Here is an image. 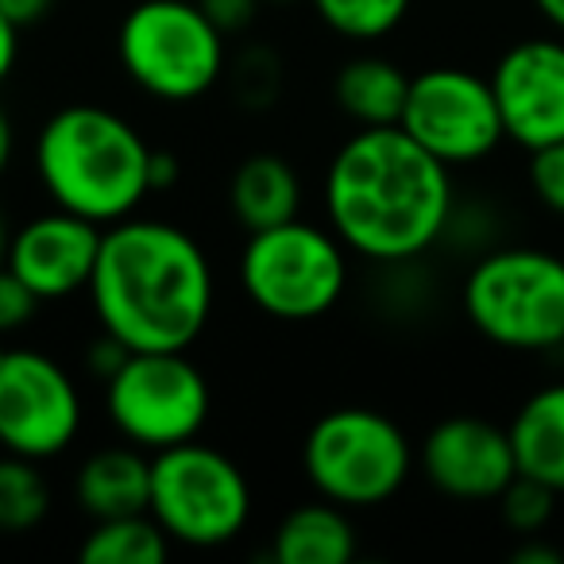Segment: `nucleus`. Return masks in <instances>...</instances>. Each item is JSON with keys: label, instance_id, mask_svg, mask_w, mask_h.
Wrapping results in <instances>:
<instances>
[{"label": "nucleus", "instance_id": "1", "mask_svg": "<svg viewBox=\"0 0 564 564\" xmlns=\"http://www.w3.org/2000/svg\"><path fill=\"white\" fill-rule=\"evenodd\" d=\"M453 166L399 124L360 128L325 171V217L352 256L406 263L445 236L453 217Z\"/></svg>", "mask_w": 564, "mask_h": 564}, {"label": "nucleus", "instance_id": "2", "mask_svg": "<svg viewBox=\"0 0 564 564\" xmlns=\"http://www.w3.org/2000/svg\"><path fill=\"white\" fill-rule=\"evenodd\" d=\"M217 282L205 248L171 220L124 217L105 228L89 306L132 352H186L205 333Z\"/></svg>", "mask_w": 564, "mask_h": 564}, {"label": "nucleus", "instance_id": "3", "mask_svg": "<svg viewBox=\"0 0 564 564\" xmlns=\"http://www.w3.org/2000/svg\"><path fill=\"white\" fill-rule=\"evenodd\" d=\"M151 143L105 105H66L35 135V174L51 205L117 225L151 194Z\"/></svg>", "mask_w": 564, "mask_h": 564}, {"label": "nucleus", "instance_id": "4", "mask_svg": "<svg viewBox=\"0 0 564 564\" xmlns=\"http://www.w3.org/2000/svg\"><path fill=\"white\" fill-rule=\"evenodd\" d=\"M240 286L251 306L274 322H317L348 291V248L333 228L302 217L248 232Z\"/></svg>", "mask_w": 564, "mask_h": 564}, {"label": "nucleus", "instance_id": "5", "mask_svg": "<svg viewBox=\"0 0 564 564\" xmlns=\"http://www.w3.org/2000/svg\"><path fill=\"white\" fill-rule=\"evenodd\" d=\"M464 314L499 348H556L564 340V259L541 248L487 251L464 279Z\"/></svg>", "mask_w": 564, "mask_h": 564}, {"label": "nucleus", "instance_id": "6", "mask_svg": "<svg viewBox=\"0 0 564 564\" xmlns=\"http://www.w3.org/2000/svg\"><path fill=\"white\" fill-rule=\"evenodd\" d=\"M117 55L148 97L186 105L225 74V35L197 0H140L117 28Z\"/></svg>", "mask_w": 564, "mask_h": 564}, {"label": "nucleus", "instance_id": "7", "mask_svg": "<svg viewBox=\"0 0 564 564\" xmlns=\"http://www.w3.org/2000/svg\"><path fill=\"white\" fill-rule=\"evenodd\" d=\"M302 468L322 499L345 510L391 502L414 471V448L399 422L368 406L322 414L306 433Z\"/></svg>", "mask_w": 564, "mask_h": 564}, {"label": "nucleus", "instance_id": "8", "mask_svg": "<svg viewBox=\"0 0 564 564\" xmlns=\"http://www.w3.org/2000/svg\"><path fill=\"white\" fill-rule=\"evenodd\" d=\"M174 545L217 549L251 522V484L243 468L205 441H182L151 456V507Z\"/></svg>", "mask_w": 564, "mask_h": 564}, {"label": "nucleus", "instance_id": "9", "mask_svg": "<svg viewBox=\"0 0 564 564\" xmlns=\"http://www.w3.org/2000/svg\"><path fill=\"white\" fill-rule=\"evenodd\" d=\"M105 414L128 445L155 456L202 437L213 414L209 379L186 352H128L105 379Z\"/></svg>", "mask_w": 564, "mask_h": 564}, {"label": "nucleus", "instance_id": "10", "mask_svg": "<svg viewBox=\"0 0 564 564\" xmlns=\"http://www.w3.org/2000/svg\"><path fill=\"white\" fill-rule=\"evenodd\" d=\"M82 391L40 348L0 345V453L55 460L82 433Z\"/></svg>", "mask_w": 564, "mask_h": 564}, {"label": "nucleus", "instance_id": "11", "mask_svg": "<svg viewBox=\"0 0 564 564\" xmlns=\"http://www.w3.org/2000/svg\"><path fill=\"white\" fill-rule=\"evenodd\" d=\"M399 128L445 166L479 163L507 140L491 78H479L460 66H433L410 78Z\"/></svg>", "mask_w": 564, "mask_h": 564}, {"label": "nucleus", "instance_id": "12", "mask_svg": "<svg viewBox=\"0 0 564 564\" xmlns=\"http://www.w3.org/2000/svg\"><path fill=\"white\" fill-rule=\"evenodd\" d=\"M491 89L507 140L525 151L564 140V43L522 40L495 63Z\"/></svg>", "mask_w": 564, "mask_h": 564}, {"label": "nucleus", "instance_id": "13", "mask_svg": "<svg viewBox=\"0 0 564 564\" xmlns=\"http://www.w3.org/2000/svg\"><path fill=\"white\" fill-rule=\"evenodd\" d=\"M105 225L78 217L70 209H51L32 217L12 232L9 271L32 286L40 302H66L89 291L97 256H101Z\"/></svg>", "mask_w": 564, "mask_h": 564}, {"label": "nucleus", "instance_id": "14", "mask_svg": "<svg viewBox=\"0 0 564 564\" xmlns=\"http://www.w3.org/2000/svg\"><path fill=\"white\" fill-rule=\"evenodd\" d=\"M417 464L441 495L460 502L499 499L518 476L510 430L468 414L433 425L417 448Z\"/></svg>", "mask_w": 564, "mask_h": 564}, {"label": "nucleus", "instance_id": "15", "mask_svg": "<svg viewBox=\"0 0 564 564\" xmlns=\"http://www.w3.org/2000/svg\"><path fill=\"white\" fill-rule=\"evenodd\" d=\"M74 502L94 522L124 514H148L151 507V453L135 445L97 448L74 476Z\"/></svg>", "mask_w": 564, "mask_h": 564}, {"label": "nucleus", "instance_id": "16", "mask_svg": "<svg viewBox=\"0 0 564 564\" xmlns=\"http://www.w3.org/2000/svg\"><path fill=\"white\" fill-rule=\"evenodd\" d=\"M228 209H232V220L243 232H263V228L302 217L299 171L274 151H256L232 171Z\"/></svg>", "mask_w": 564, "mask_h": 564}, {"label": "nucleus", "instance_id": "17", "mask_svg": "<svg viewBox=\"0 0 564 564\" xmlns=\"http://www.w3.org/2000/svg\"><path fill=\"white\" fill-rule=\"evenodd\" d=\"M518 471L564 495V383H553L522 402L510 422Z\"/></svg>", "mask_w": 564, "mask_h": 564}, {"label": "nucleus", "instance_id": "18", "mask_svg": "<svg viewBox=\"0 0 564 564\" xmlns=\"http://www.w3.org/2000/svg\"><path fill=\"white\" fill-rule=\"evenodd\" d=\"M271 556L279 564H348L356 556V530L345 507L329 499L294 507L274 530Z\"/></svg>", "mask_w": 564, "mask_h": 564}, {"label": "nucleus", "instance_id": "19", "mask_svg": "<svg viewBox=\"0 0 564 564\" xmlns=\"http://www.w3.org/2000/svg\"><path fill=\"white\" fill-rule=\"evenodd\" d=\"M333 97H337V109L360 128L399 124L410 97V74L379 55L348 58L337 70Z\"/></svg>", "mask_w": 564, "mask_h": 564}, {"label": "nucleus", "instance_id": "20", "mask_svg": "<svg viewBox=\"0 0 564 564\" xmlns=\"http://www.w3.org/2000/svg\"><path fill=\"white\" fill-rule=\"evenodd\" d=\"M174 541L151 514L101 518L82 538L78 556L86 564H163Z\"/></svg>", "mask_w": 564, "mask_h": 564}, {"label": "nucleus", "instance_id": "21", "mask_svg": "<svg viewBox=\"0 0 564 564\" xmlns=\"http://www.w3.org/2000/svg\"><path fill=\"white\" fill-rule=\"evenodd\" d=\"M51 484L40 460L0 453V533H28L47 518Z\"/></svg>", "mask_w": 564, "mask_h": 564}, {"label": "nucleus", "instance_id": "22", "mask_svg": "<svg viewBox=\"0 0 564 564\" xmlns=\"http://www.w3.org/2000/svg\"><path fill=\"white\" fill-rule=\"evenodd\" d=\"M329 32L352 43H376L406 20L410 0H310Z\"/></svg>", "mask_w": 564, "mask_h": 564}, {"label": "nucleus", "instance_id": "23", "mask_svg": "<svg viewBox=\"0 0 564 564\" xmlns=\"http://www.w3.org/2000/svg\"><path fill=\"white\" fill-rule=\"evenodd\" d=\"M553 502H556L553 487L538 484V479L522 476V471H518L507 484V491L499 495L502 522L514 533H525V538H538V533L545 530V522L553 518Z\"/></svg>", "mask_w": 564, "mask_h": 564}, {"label": "nucleus", "instance_id": "24", "mask_svg": "<svg viewBox=\"0 0 564 564\" xmlns=\"http://www.w3.org/2000/svg\"><path fill=\"white\" fill-rule=\"evenodd\" d=\"M530 186L545 209L564 217V140L530 151Z\"/></svg>", "mask_w": 564, "mask_h": 564}, {"label": "nucleus", "instance_id": "25", "mask_svg": "<svg viewBox=\"0 0 564 564\" xmlns=\"http://www.w3.org/2000/svg\"><path fill=\"white\" fill-rule=\"evenodd\" d=\"M43 302L32 294L20 274H12L9 267H0V337H12V333L28 329L40 314Z\"/></svg>", "mask_w": 564, "mask_h": 564}, {"label": "nucleus", "instance_id": "26", "mask_svg": "<svg viewBox=\"0 0 564 564\" xmlns=\"http://www.w3.org/2000/svg\"><path fill=\"white\" fill-rule=\"evenodd\" d=\"M205 9V17L217 24V32L225 35H240L243 28H251V20H256L259 12V0H197Z\"/></svg>", "mask_w": 564, "mask_h": 564}, {"label": "nucleus", "instance_id": "27", "mask_svg": "<svg viewBox=\"0 0 564 564\" xmlns=\"http://www.w3.org/2000/svg\"><path fill=\"white\" fill-rule=\"evenodd\" d=\"M51 9H55V0H0V12H4L17 28L40 24Z\"/></svg>", "mask_w": 564, "mask_h": 564}, {"label": "nucleus", "instance_id": "28", "mask_svg": "<svg viewBox=\"0 0 564 564\" xmlns=\"http://www.w3.org/2000/svg\"><path fill=\"white\" fill-rule=\"evenodd\" d=\"M182 163L171 155V151H151V194H166V189L178 182Z\"/></svg>", "mask_w": 564, "mask_h": 564}, {"label": "nucleus", "instance_id": "29", "mask_svg": "<svg viewBox=\"0 0 564 564\" xmlns=\"http://www.w3.org/2000/svg\"><path fill=\"white\" fill-rule=\"evenodd\" d=\"M17 55H20V28L0 12V86L9 82L12 66H17Z\"/></svg>", "mask_w": 564, "mask_h": 564}, {"label": "nucleus", "instance_id": "30", "mask_svg": "<svg viewBox=\"0 0 564 564\" xmlns=\"http://www.w3.org/2000/svg\"><path fill=\"white\" fill-rule=\"evenodd\" d=\"M12 151H17V135H12V120H9V112L0 109V178H4V171H9Z\"/></svg>", "mask_w": 564, "mask_h": 564}, {"label": "nucleus", "instance_id": "31", "mask_svg": "<svg viewBox=\"0 0 564 564\" xmlns=\"http://www.w3.org/2000/svg\"><path fill=\"white\" fill-rule=\"evenodd\" d=\"M514 561H518V564H561V556H556L553 549H545V545H533V541H530V545H522V549H518V553H514Z\"/></svg>", "mask_w": 564, "mask_h": 564}, {"label": "nucleus", "instance_id": "32", "mask_svg": "<svg viewBox=\"0 0 564 564\" xmlns=\"http://www.w3.org/2000/svg\"><path fill=\"white\" fill-rule=\"evenodd\" d=\"M533 4H538L541 17H545L549 24H553L556 32L564 35V0H533Z\"/></svg>", "mask_w": 564, "mask_h": 564}, {"label": "nucleus", "instance_id": "33", "mask_svg": "<svg viewBox=\"0 0 564 564\" xmlns=\"http://www.w3.org/2000/svg\"><path fill=\"white\" fill-rule=\"evenodd\" d=\"M9 243H12V232H9V220L0 213V267L9 263Z\"/></svg>", "mask_w": 564, "mask_h": 564}, {"label": "nucleus", "instance_id": "34", "mask_svg": "<svg viewBox=\"0 0 564 564\" xmlns=\"http://www.w3.org/2000/svg\"><path fill=\"white\" fill-rule=\"evenodd\" d=\"M259 4H294V0H259Z\"/></svg>", "mask_w": 564, "mask_h": 564}, {"label": "nucleus", "instance_id": "35", "mask_svg": "<svg viewBox=\"0 0 564 564\" xmlns=\"http://www.w3.org/2000/svg\"><path fill=\"white\" fill-rule=\"evenodd\" d=\"M556 352H561V364H564V340H561V345H556Z\"/></svg>", "mask_w": 564, "mask_h": 564}]
</instances>
